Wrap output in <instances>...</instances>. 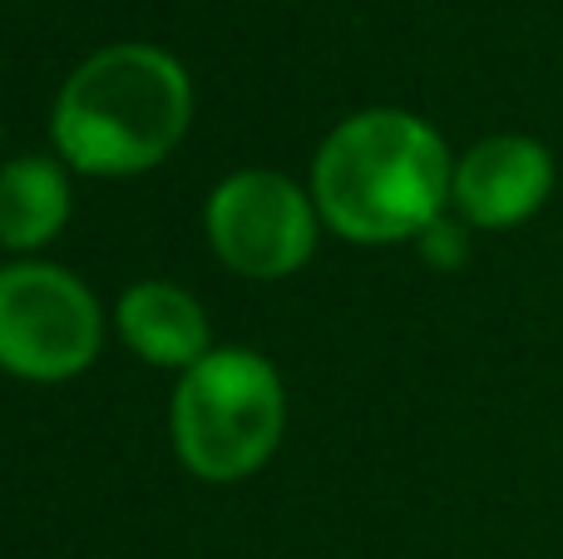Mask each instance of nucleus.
I'll list each match as a JSON object with an SVG mask.
<instances>
[{
  "instance_id": "obj_1",
  "label": "nucleus",
  "mask_w": 563,
  "mask_h": 559,
  "mask_svg": "<svg viewBox=\"0 0 563 559\" xmlns=\"http://www.w3.org/2000/svg\"><path fill=\"white\" fill-rule=\"evenodd\" d=\"M455 154L430 119L371 105L331 124L311 158L321 228L356 248L416 243L450 208Z\"/></svg>"
},
{
  "instance_id": "obj_2",
  "label": "nucleus",
  "mask_w": 563,
  "mask_h": 559,
  "mask_svg": "<svg viewBox=\"0 0 563 559\" xmlns=\"http://www.w3.org/2000/svg\"><path fill=\"white\" fill-rule=\"evenodd\" d=\"M194 124V79L148 40H119L69 69L49 105V144L69 174L134 178L158 168Z\"/></svg>"
},
{
  "instance_id": "obj_3",
  "label": "nucleus",
  "mask_w": 563,
  "mask_h": 559,
  "mask_svg": "<svg viewBox=\"0 0 563 559\" xmlns=\"http://www.w3.org/2000/svg\"><path fill=\"white\" fill-rule=\"evenodd\" d=\"M287 431V392L277 366L253 347H213L178 372L168 402V441L188 475L233 485L277 456Z\"/></svg>"
},
{
  "instance_id": "obj_4",
  "label": "nucleus",
  "mask_w": 563,
  "mask_h": 559,
  "mask_svg": "<svg viewBox=\"0 0 563 559\" xmlns=\"http://www.w3.org/2000/svg\"><path fill=\"white\" fill-rule=\"evenodd\" d=\"M104 347V307L79 273L45 257L0 267V372L20 382H69Z\"/></svg>"
},
{
  "instance_id": "obj_5",
  "label": "nucleus",
  "mask_w": 563,
  "mask_h": 559,
  "mask_svg": "<svg viewBox=\"0 0 563 559\" xmlns=\"http://www.w3.org/2000/svg\"><path fill=\"white\" fill-rule=\"evenodd\" d=\"M203 233L213 257L238 277L282 283L311 263L321 213L311 188L277 168H238L213 184L203 204Z\"/></svg>"
},
{
  "instance_id": "obj_6",
  "label": "nucleus",
  "mask_w": 563,
  "mask_h": 559,
  "mask_svg": "<svg viewBox=\"0 0 563 559\" xmlns=\"http://www.w3.org/2000/svg\"><path fill=\"white\" fill-rule=\"evenodd\" d=\"M554 194V154L529 134H489L455 158L450 208L460 223L499 233L519 228Z\"/></svg>"
},
{
  "instance_id": "obj_7",
  "label": "nucleus",
  "mask_w": 563,
  "mask_h": 559,
  "mask_svg": "<svg viewBox=\"0 0 563 559\" xmlns=\"http://www.w3.org/2000/svg\"><path fill=\"white\" fill-rule=\"evenodd\" d=\"M114 332L139 362L158 372H188L213 352V327H208L203 303L168 277H144L119 293Z\"/></svg>"
},
{
  "instance_id": "obj_8",
  "label": "nucleus",
  "mask_w": 563,
  "mask_h": 559,
  "mask_svg": "<svg viewBox=\"0 0 563 559\" xmlns=\"http://www.w3.org/2000/svg\"><path fill=\"white\" fill-rule=\"evenodd\" d=\"M75 213V188L59 154H15L0 164V248L35 257L65 233Z\"/></svg>"
},
{
  "instance_id": "obj_9",
  "label": "nucleus",
  "mask_w": 563,
  "mask_h": 559,
  "mask_svg": "<svg viewBox=\"0 0 563 559\" xmlns=\"http://www.w3.org/2000/svg\"><path fill=\"white\" fill-rule=\"evenodd\" d=\"M416 243H420V253H426L435 267H455V263H465V257H470L465 228H460V223H450V218H440V223H430L426 233L416 238Z\"/></svg>"
}]
</instances>
